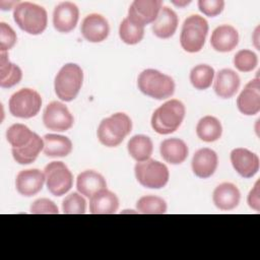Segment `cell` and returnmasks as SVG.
<instances>
[{
	"label": "cell",
	"instance_id": "cell-19",
	"mask_svg": "<svg viewBox=\"0 0 260 260\" xmlns=\"http://www.w3.org/2000/svg\"><path fill=\"white\" fill-rule=\"evenodd\" d=\"M240 190L233 183H221L215 187L212 193L213 203L220 210H232L236 208L240 203Z\"/></svg>",
	"mask_w": 260,
	"mask_h": 260
},
{
	"label": "cell",
	"instance_id": "cell-24",
	"mask_svg": "<svg viewBox=\"0 0 260 260\" xmlns=\"http://www.w3.org/2000/svg\"><path fill=\"white\" fill-rule=\"evenodd\" d=\"M89 212L92 214H113L118 210L119 199L107 188L89 198Z\"/></svg>",
	"mask_w": 260,
	"mask_h": 260
},
{
	"label": "cell",
	"instance_id": "cell-26",
	"mask_svg": "<svg viewBox=\"0 0 260 260\" xmlns=\"http://www.w3.org/2000/svg\"><path fill=\"white\" fill-rule=\"evenodd\" d=\"M196 134L198 138L204 142H214L218 140L222 134L221 123L213 116H204L197 123Z\"/></svg>",
	"mask_w": 260,
	"mask_h": 260
},
{
	"label": "cell",
	"instance_id": "cell-16",
	"mask_svg": "<svg viewBox=\"0 0 260 260\" xmlns=\"http://www.w3.org/2000/svg\"><path fill=\"white\" fill-rule=\"evenodd\" d=\"M45 175L38 169H28L20 171L15 179V188L17 192L25 197H31L38 194L45 184Z\"/></svg>",
	"mask_w": 260,
	"mask_h": 260
},
{
	"label": "cell",
	"instance_id": "cell-13",
	"mask_svg": "<svg viewBox=\"0 0 260 260\" xmlns=\"http://www.w3.org/2000/svg\"><path fill=\"white\" fill-rule=\"evenodd\" d=\"M79 18L78 7L69 1L61 2L53 11V25L59 32L67 34L73 30Z\"/></svg>",
	"mask_w": 260,
	"mask_h": 260
},
{
	"label": "cell",
	"instance_id": "cell-33",
	"mask_svg": "<svg viewBox=\"0 0 260 260\" xmlns=\"http://www.w3.org/2000/svg\"><path fill=\"white\" fill-rule=\"evenodd\" d=\"M119 37L127 45H136L144 37V27L133 23L126 17L120 23Z\"/></svg>",
	"mask_w": 260,
	"mask_h": 260
},
{
	"label": "cell",
	"instance_id": "cell-20",
	"mask_svg": "<svg viewBox=\"0 0 260 260\" xmlns=\"http://www.w3.org/2000/svg\"><path fill=\"white\" fill-rule=\"evenodd\" d=\"M240 77L234 70L224 68L217 72L214 80V91L221 99H231L240 87Z\"/></svg>",
	"mask_w": 260,
	"mask_h": 260
},
{
	"label": "cell",
	"instance_id": "cell-10",
	"mask_svg": "<svg viewBox=\"0 0 260 260\" xmlns=\"http://www.w3.org/2000/svg\"><path fill=\"white\" fill-rule=\"evenodd\" d=\"M43 123L49 130L64 132L73 126L74 118L64 104L51 102L44 110Z\"/></svg>",
	"mask_w": 260,
	"mask_h": 260
},
{
	"label": "cell",
	"instance_id": "cell-12",
	"mask_svg": "<svg viewBox=\"0 0 260 260\" xmlns=\"http://www.w3.org/2000/svg\"><path fill=\"white\" fill-rule=\"evenodd\" d=\"M230 158L235 171L243 178H252L259 171L260 160L258 155L247 148H234L231 151Z\"/></svg>",
	"mask_w": 260,
	"mask_h": 260
},
{
	"label": "cell",
	"instance_id": "cell-4",
	"mask_svg": "<svg viewBox=\"0 0 260 260\" xmlns=\"http://www.w3.org/2000/svg\"><path fill=\"white\" fill-rule=\"evenodd\" d=\"M139 90L152 99L166 100L175 92V82L173 78L155 69L143 70L137 78Z\"/></svg>",
	"mask_w": 260,
	"mask_h": 260
},
{
	"label": "cell",
	"instance_id": "cell-21",
	"mask_svg": "<svg viewBox=\"0 0 260 260\" xmlns=\"http://www.w3.org/2000/svg\"><path fill=\"white\" fill-rule=\"evenodd\" d=\"M76 188L81 195L91 198L95 193L107 188V182L100 173L86 170L77 176Z\"/></svg>",
	"mask_w": 260,
	"mask_h": 260
},
{
	"label": "cell",
	"instance_id": "cell-25",
	"mask_svg": "<svg viewBox=\"0 0 260 260\" xmlns=\"http://www.w3.org/2000/svg\"><path fill=\"white\" fill-rule=\"evenodd\" d=\"M44 140V153L49 157H64L72 151L71 140L63 135L46 134Z\"/></svg>",
	"mask_w": 260,
	"mask_h": 260
},
{
	"label": "cell",
	"instance_id": "cell-35",
	"mask_svg": "<svg viewBox=\"0 0 260 260\" xmlns=\"http://www.w3.org/2000/svg\"><path fill=\"white\" fill-rule=\"evenodd\" d=\"M62 209L65 214H83L86 209V201L80 193L72 192L63 199Z\"/></svg>",
	"mask_w": 260,
	"mask_h": 260
},
{
	"label": "cell",
	"instance_id": "cell-6",
	"mask_svg": "<svg viewBox=\"0 0 260 260\" xmlns=\"http://www.w3.org/2000/svg\"><path fill=\"white\" fill-rule=\"evenodd\" d=\"M208 32L207 20L198 14L188 16L182 25L180 35L181 47L188 53L201 51Z\"/></svg>",
	"mask_w": 260,
	"mask_h": 260
},
{
	"label": "cell",
	"instance_id": "cell-15",
	"mask_svg": "<svg viewBox=\"0 0 260 260\" xmlns=\"http://www.w3.org/2000/svg\"><path fill=\"white\" fill-rule=\"evenodd\" d=\"M238 110L246 116H254L260 111V82L256 77L250 80L237 99Z\"/></svg>",
	"mask_w": 260,
	"mask_h": 260
},
{
	"label": "cell",
	"instance_id": "cell-36",
	"mask_svg": "<svg viewBox=\"0 0 260 260\" xmlns=\"http://www.w3.org/2000/svg\"><path fill=\"white\" fill-rule=\"evenodd\" d=\"M16 41L17 37L13 28L3 21L0 22V53L12 49Z\"/></svg>",
	"mask_w": 260,
	"mask_h": 260
},
{
	"label": "cell",
	"instance_id": "cell-18",
	"mask_svg": "<svg viewBox=\"0 0 260 260\" xmlns=\"http://www.w3.org/2000/svg\"><path fill=\"white\" fill-rule=\"evenodd\" d=\"M238 43L239 32L230 24L219 25L211 34L210 45L217 52H231L238 46Z\"/></svg>",
	"mask_w": 260,
	"mask_h": 260
},
{
	"label": "cell",
	"instance_id": "cell-3",
	"mask_svg": "<svg viewBox=\"0 0 260 260\" xmlns=\"http://www.w3.org/2000/svg\"><path fill=\"white\" fill-rule=\"evenodd\" d=\"M13 19L20 29L37 36L47 27L48 14L44 7L31 2H19L13 9Z\"/></svg>",
	"mask_w": 260,
	"mask_h": 260
},
{
	"label": "cell",
	"instance_id": "cell-23",
	"mask_svg": "<svg viewBox=\"0 0 260 260\" xmlns=\"http://www.w3.org/2000/svg\"><path fill=\"white\" fill-rule=\"evenodd\" d=\"M161 157L171 165H180L188 156L189 149L187 144L180 138L165 139L159 145Z\"/></svg>",
	"mask_w": 260,
	"mask_h": 260
},
{
	"label": "cell",
	"instance_id": "cell-40",
	"mask_svg": "<svg viewBox=\"0 0 260 260\" xmlns=\"http://www.w3.org/2000/svg\"><path fill=\"white\" fill-rule=\"evenodd\" d=\"M18 4H19L18 1H10V2L0 1V7L2 10H10L11 8H15L16 5Z\"/></svg>",
	"mask_w": 260,
	"mask_h": 260
},
{
	"label": "cell",
	"instance_id": "cell-34",
	"mask_svg": "<svg viewBox=\"0 0 260 260\" xmlns=\"http://www.w3.org/2000/svg\"><path fill=\"white\" fill-rule=\"evenodd\" d=\"M258 65V57L251 50H240L234 57V66L241 72H250Z\"/></svg>",
	"mask_w": 260,
	"mask_h": 260
},
{
	"label": "cell",
	"instance_id": "cell-5",
	"mask_svg": "<svg viewBox=\"0 0 260 260\" xmlns=\"http://www.w3.org/2000/svg\"><path fill=\"white\" fill-rule=\"evenodd\" d=\"M83 82V71L75 63H67L55 76L54 88L57 96L63 102L73 101L79 93Z\"/></svg>",
	"mask_w": 260,
	"mask_h": 260
},
{
	"label": "cell",
	"instance_id": "cell-29",
	"mask_svg": "<svg viewBox=\"0 0 260 260\" xmlns=\"http://www.w3.org/2000/svg\"><path fill=\"white\" fill-rule=\"evenodd\" d=\"M129 154L137 161H144L150 158L153 151V144L151 139L143 134L134 135L127 143Z\"/></svg>",
	"mask_w": 260,
	"mask_h": 260
},
{
	"label": "cell",
	"instance_id": "cell-31",
	"mask_svg": "<svg viewBox=\"0 0 260 260\" xmlns=\"http://www.w3.org/2000/svg\"><path fill=\"white\" fill-rule=\"evenodd\" d=\"M190 82L199 90L210 87L214 78V69L207 64H199L194 66L190 71Z\"/></svg>",
	"mask_w": 260,
	"mask_h": 260
},
{
	"label": "cell",
	"instance_id": "cell-7",
	"mask_svg": "<svg viewBox=\"0 0 260 260\" xmlns=\"http://www.w3.org/2000/svg\"><path fill=\"white\" fill-rule=\"evenodd\" d=\"M134 174L138 183L149 189L164 188L170 177L167 166L152 158L137 162L134 167Z\"/></svg>",
	"mask_w": 260,
	"mask_h": 260
},
{
	"label": "cell",
	"instance_id": "cell-9",
	"mask_svg": "<svg viewBox=\"0 0 260 260\" xmlns=\"http://www.w3.org/2000/svg\"><path fill=\"white\" fill-rule=\"evenodd\" d=\"M48 191L54 196L66 194L73 185V176L62 161H51L44 169Z\"/></svg>",
	"mask_w": 260,
	"mask_h": 260
},
{
	"label": "cell",
	"instance_id": "cell-14",
	"mask_svg": "<svg viewBox=\"0 0 260 260\" xmlns=\"http://www.w3.org/2000/svg\"><path fill=\"white\" fill-rule=\"evenodd\" d=\"M80 30L86 41L90 43H101L108 38L110 26L108 20L103 15L91 13L83 18Z\"/></svg>",
	"mask_w": 260,
	"mask_h": 260
},
{
	"label": "cell",
	"instance_id": "cell-30",
	"mask_svg": "<svg viewBox=\"0 0 260 260\" xmlns=\"http://www.w3.org/2000/svg\"><path fill=\"white\" fill-rule=\"evenodd\" d=\"M36 133L32 132L27 126L16 123L11 125L6 131V139L12 148H19L28 144Z\"/></svg>",
	"mask_w": 260,
	"mask_h": 260
},
{
	"label": "cell",
	"instance_id": "cell-39",
	"mask_svg": "<svg viewBox=\"0 0 260 260\" xmlns=\"http://www.w3.org/2000/svg\"><path fill=\"white\" fill-rule=\"evenodd\" d=\"M259 184H260V182L258 180L255 183L253 189L249 192L248 198H247L248 205L255 211L260 210V186H259Z\"/></svg>",
	"mask_w": 260,
	"mask_h": 260
},
{
	"label": "cell",
	"instance_id": "cell-22",
	"mask_svg": "<svg viewBox=\"0 0 260 260\" xmlns=\"http://www.w3.org/2000/svg\"><path fill=\"white\" fill-rule=\"evenodd\" d=\"M178 16L168 6L161 7L156 19L152 23V32L159 39H169L174 36L178 27Z\"/></svg>",
	"mask_w": 260,
	"mask_h": 260
},
{
	"label": "cell",
	"instance_id": "cell-32",
	"mask_svg": "<svg viewBox=\"0 0 260 260\" xmlns=\"http://www.w3.org/2000/svg\"><path fill=\"white\" fill-rule=\"evenodd\" d=\"M136 208L143 214H164L167 212V203L158 196L146 195L137 200Z\"/></svg>",
	"mask_w": 260,
	"mask_h": 260
},
{
	"label": "cell",
	"instance_id": "cell-27",
	"mask_svg": "<svg viewBox=\"0 0 260 260\" xmlns=\"http://www.w3.org/2000/svg\"><path fill=\"white\" fill-rule=\"evenodd\" d=\"M22 78V71L16 64L8 59L6 52L0 53V86L9 88L17 83Z\"/></svg>",
	"mask_w": 260,
	"mask_h": 260
},
{
	"label": "cell",
	"instance_id": "cell-38",
	"mask_svg": "<svg viewBox=\"0 0 260 260\" xmlns=\"http://www.w3.org/2000/svg\"><path fill=\"white\" fill-rule=\"evenodd\" d=\"M198 8L203 14L209 17H214L222 12L224 8V1L223 0H199Z\"/></svg>",
	"mask_w": 260,
	"mask_h": 260
},
{
	"label": "cell",
	"instance_id": "cell-28",
	"mask_svg": "<svg viewBox=\"0 0 260 260\" xmlns=\"http://www.w3.org/2000/svg\"><path fill=\"white\" fill-rule=\"evenodd\" d=\"M44 149V140L37 133L32 140L25 146L19 148H11L14 160L19 165H29L34 162L40 152Z\"/></svg>",
	"mask_w": 260,
	"mask_h": 260
},
{
	"label": "cell",
	"instance_id": "cell-37",
	"mask_svg": "<svg viewBox=\"0 0 260 260\" xmlns=\"http://www.w3.org/2000/svg\"><path fill=\"white\" fill-rule=\"evenodd\" d=\"M30 213L32 214H58L57 205L48 198H40L30 205Z\"/></svg>",
	"mask_w": 260,
	"mask_h": 260
},
{
	"label": "cell",
	"instance_id": "cell-2",
	"mask_svg": "<svg viewBox=\"0 0 260 260\" xmlns=\"http://www.w3.org/2000/svg\"><path fill=\"white\" fill-rule=\"evenodd\" d=\"M132 130V121L125 113H115L103 119L98 127L100 142L108 147H116L122 143Z\"/></svg>",
	"mask_w": 260,
	"mask_h": 260
},
{
	"label": "cell",
	"instance_id": "cell-17",
	"mask_svg": "<svg viewBox=\"0 0 260 260\" xmlns=\"http://www.w3.org/2000/svg\"><path fill=\"white\" fill-rule=\"evenodd\" d=\"M218 165V157L214 150L203 147L198 149L191 161L192 171L198 178L207 179L211 177L216 171Z\"/></svg>",
	"mask_w": 260,
	"mask_h": 260
},
{
	"label": "cell",
	"instance_id": "cell-8",
	"mask_svg": "<svg viewBox=\"0 0 260 260\" xmlns=\"http://www.w3.org/2000/svg\"><path fill=\"white\" fill-rule=\"evenodd\" d=\"M42 107V98L31 88H21L14 92L8 103L9 112L13 117L29 119L37 116Z\"/></svg>",
	"mask_w": 260,
	"mask_h": 260
},
{
	"label": "cell",
	"instance_id": "cell-11",
	"mask_svg": "<svg viewBox=\"0 0 260 260\" xmlns=\"http://www.w3.org/2000/svg\"><path fill=\"white\" fill-rule=\"evenodd\" d=\"M162 2L160 0H134L129 9L127 18L133 23L144 27L156 19Z\"/></svg>",
	"mask_w": 260,
	"mask_h": 260
},
{
	"label": "cell",
	"instance_id": "cell-41",
	"mask_svg": "<svg viewBox=\"0 0 260 260\" xmlns=\"http://www.w3.org/2000/svg\"><path fill=\"white\" fill-rule=\"evenodd\" d=\"M253 41H254V45L256 47L257 50H260L259 49V26L256 27L255 31H254V35H253Z\"/></svg>",
	"mask_w": 260,
	"mask_h": 260
},
{
	"label": "cell",
	"instance_id": "cell-42",
	"mask_svg": "<svg viewBox=\"0 0 260 260\" xmlns=\"http://www.w3.org/2000/svg\"><path fill=\"white\" fill-rule=\"evenodd\" d=\"M172 3L178 7H185L186 5L190 4L191 1L188 0V1H172Z\"/></svg>",
	"mask_w": 260,
	"mask_h": 260
},
{
	"label": "cell",
	"instance_id": "cell-1",
	"mask_svg": "<svg viewBox=\"0 0 260 260\" xmlns=\"http://www.w3.org/2000/svg\"><path fill=\"white\" fill-rule=\"evenodd\" d=\"M185 113L186 109L181 101L176 99L170 100L153 112L150 119L151 127L158 134H171L180 127Z\"/></svg>",
	"mask_w": 260,
	"mask_h": 260
}]
</instances>
